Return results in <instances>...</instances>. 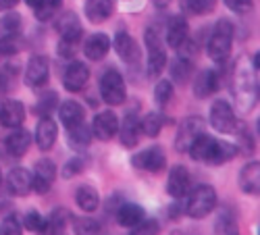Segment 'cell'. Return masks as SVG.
Returning a JSON list of instances; mask_svg holds the SVG:
<instances>
[{"instance_id":"9","label":"cell","mask_w":260,"mask_h":235,"mask_svg":"<svg viewBox=\"0 0 260 235\" xmlns=\"http://www.w3.org/2000/svg\"><path fill=\"white\" fill-rule=\"evenodd\" d=\"M119 131V117L113 111H104L98 113L92 121V136H96V140L100 142H108L113 140Z\"/></svg>"},{"instance_id":"7","label":"cell","mask_w":260,"mask_h":235,"mask_svg":"<svg viewBox=\"0 0 260 235\" xmlns=\"http://www.w3.org/2000/svg\"><path fill=\"white\" fill-rule=\"evenodd\" d=\"M204 133V121L200 117H189L179 125V131L175 138V148L179 152H187L189 146Z\"/></svg>"},{"instance_id":"38","label":"cell","mask_w":260,"mask_h":235,"mask_svg":"<svg viewBox=\"0 0 260 235\" xmlns=\"http://www.w3.org/2000/svg\"><path fill=\"white\" fill-rule=\"evenodd\" d=\"M19 48H21L19 36H3V38H0V62L11 58L13 54H17Z\"/></svg>"},{"instance_id":"10","label":"cell","mask_w":260,"mask_h":235,"mask_svg":"<svg viewBox=\"0 0 260 235\" xmlns=\"http://www.w3.org/2000/svg\"><path fill=\"white\" fill-rule=\"evenodd\" d=\"M50 77V62L46 56H34L25 67V83L29 88H40Z\"/></svg>"},{"instance_id":"49","label":"cell","mask_w":260,"mask_h":235,"mask_svg":"<svg viewBox=\"0 0 260 235\" xmlns=\"http://www.w3.org/2000/svg\"><path fill=\"white\" fill-rule=\"evenodd\" d=\"M11 204H9V200H7V196H0V212L3 210H7Z\"/></svg>"},{"instance_id":"51","label":"cell","mask_w":260,"mask_h":235,"mask_svg":"<svg viewBox=\"0 0 260 235\" xmlns=\"http://www.w3.org/2000/svg\"><path fill=\"white\" fill-rule=\"evenodd\" d=\"M0 185H3V173H0Z\"/></svg>"},{"instance_id":"17","label":"cell","mask_w":260,"mask_h":235,"mask_svg":"<svg viewBox=\"0 0 260 235\" xmlns=\"http://www.w3.org/2000/svg\"><path fill=\"white\" fill-rule=\"evenodd\" d=\"M56 29L60 31L62 40L64 42H71V44H79L81 42V36H83V29L79 25V19L75 13H64L58 23H56Z\"/></svg>"},{"instance_id":"8","label":"cell","mask_w":260,"mask_h":235,"mask_svg":"<svg viewBox=\"0 0 260 235\" xmlns=\"http://www.w3.org/2000/svg\"><path fill=\"white\" fill-rule=\"evenodd\" d=\"M134 164L142 171H148V173H160V171L167 166L165 150L160 146H150L144 152L134 156Z\"/></svg>"},{"instance_id":"43","label":"cell","mask_w":260,"mask_h":235,"mask_svg":"<svg viewBox=\"0 0 260 235\" xmlns=\"http://www.w3.org/2000/svg\"><path fill=\"white\" fill-rule=\"evenodd\" d=\"M160 233V225H158V221H154V219H144V221H140L136 227H134V231H132V235H158Z\"/></svg>"},{"instance_id":"34","label":"cell","mask_w":260,"mask_h":235,"mask_svg":"<svg viewBox=\"0 0 260 235\" xmlns=\"http://www.w3.org/2000/svg\"><path fill=\"white\" fill-rule=\"evenodd\" d=\"M60 9V0H38L34 3V13L38 21H50Z\"/></svg>"},{"instance_id":"47","label":"cell","mask_w":260,"mask_h":235,"mask_svg":"<svg viewBox=\"0 0 260 235\" xmlns=\"http://www.w3.org/2000/svg\"><path fill=\"white\" fill-rule=\"evenodd\" d=\"M252 3H254V0H225L227 9H231V11H235V13L248 11V9L252 7Z\"/></svg>"},{"instance_id":"1","label":"cell","mask_w":260,"mask_h":235,"mask_svg":"<svg viewBox=\"0 0 260 235\" xmlns=\"http://www.w3.org/2000/svg\"><path fill=\"white\" fill-rule=\"evenodd\" d=\"M254 65L248 67V60L242 58L235 67V98H237V106L248 113L254 102H256V71H258V56L252 58Z\"/></svg>"},{"instance_id":"23","label":"cell","mask_w":260,"mask_h":235,"mask_svg":"<svg viewBox=\"0 0 260 235\" xmlns=\"http://www.w3.org/2000/svg\"><path fill=\"white\" fill-rule=\"evenodd\" d=\"M119 140L125 148H136L138 142H140V119L132 113V115H127L123 125H119Z\"/></svg>"},{"instance_id":"25","label":"cell","mask_w":260,"mask_h":235,"mask_svg":"<svg viewBox=\"0 0 260 235\" xmlns=\"http://www.w3.org/2000/svg\"><path fill=\"white\" fill-rule=\"evenodd\" d=\"M115 50L119 52V56H121L125 62H136L138 56H140V50H138L136 40L129 36L127 31H119V33L115 36Z\"/></svg>"},{"instance_id":"11","label":"cell","mask_w":260,"mask_h":235,"mask_svg":"<svg viewBox=\"0 0 260 235\" xmlns=\"http://www.w3.org/2000/svg\"><path fill=\"white\" fill-rule=\"evenodd\" d=\"M90 79V69L85 62H79V60H73L71 65L64 69V77H62V83H64V90L69 92H79L85 88V83Z\"/></svg>"},{"instance_id":"4","label":"cell","mask_w":260,"mask_h":235,"mask_svg":"<svg viewBox=\"0 0 260 235\" xmlns=\"http://www.w3.org/2000/svg\"><path fill=\"white\" fill-rule=\"evenodd\" d=\"M100 96L106 104H111V106H119V104L125 102V98H127L125 81H123V77L117 69L104 71V75L100 79Z\"/></svg>"},{"instance_id":"2","label":"cell","mask_w":260,"mask_h":235,"mask_svg":"<svg viewBox=\"0 0 260 235\" xmlns=\"http://www.w3.org/2000/svg\"><path fill=\"white\" fill-rule=\"evenodd\" d=\"M231 46H233V27L227 19H223L216 23L212 36L208 38L206 52H208L212 62H225L229 58Z\"/></svg>"},{"instance_id":"41","label":"cell","mask_w":260,"mask_h":235,"mask_svg":"<svg viewBox=\"0 0 260 235\" xmlns=\"http://www.w3.org/2000/svg\"><path fill=\"white\" fill-rule=\"evenodd\" d=\"M56 102H58V96L54 92H48L46 96H42L38 106H36V113L42 115V117H48L54 109H56Z\"/></svg>"},{"instance_id":"13","label":"cell","mask_w":260,"mask_h":235,"mask_svg":"<svg viewBox=\"0 0 260 235\" xmlns=\"http://www.w3.org/2000/svg\"><path fill=\"white\" fill-rule=\"evenodd\" d=\"M187 189H189V171L181 164L173 166L169 173V179H167V191L175 200H179L187 194Z\"/></svg>"},{"instance_id":"14","label":"cell","mask_w":260,"mask_h":235,"mask_svg":"<svg viewBox=\"0 0 260 235\" xmlns=\"http://www.w3.org/2000/svg\"><path fill=\"white\" fill-rule=\"evenodd\" d=\"M221 88L219 75H216L212 69H204L198 73L196 81H193V96L196 98H210L212 94H216Z\"/></svg>"},{"instance_id":"3","label":"cell","mask_w":260,"mask_h":235,"mask_svg":"<svg viewBox=\"0 0 260 235\" xmlns=\"http://www.w3.org/2000/svg\"><path fill=\"white\" fill-rule=\"evenodd\" d=\"M214 206H216V191L212 189V185H198L185 202V212L189 219H204L214 210Z\"/></svg>"},{"instance_id":"6","label":"cell","mask_w":260,"mask_h":235,"mask_svg":"<svg viewBox=\"0 0 260 235\" xmlns=\"http://www.w3.org/2000/svg\"><path fill=\"white\" fill-rule=\"evenodd\" d=\"M54 179H56V164L50 158L38 160L31 173V189L38 191V194H46L52 187Z\"/></svg>"},{"instance_id":"46","label":"cell","mask_w":260,"mask_h":235,"mask_svg":"<svg viewBox=\"0 0 260 235\" xmlns=\"http://www.w3.org/2000/svg\"><path fill=\"white\" fill-rule=\"evenodd\" d=\"M42 223H44V217H42L38 210H29V212H25V217H23V227H25L27 231H40Z\"/></svg>"},{"instance_id":"45","label":"cell","mask_w":260,"mask_h":235,"mask_svg":"<svg viewBox=\"0 0 260 235\" xmlns=\"http://www.w3.org/2000/svg\"><path fill=\"white\" fill-rule=\"evenodd\" d=\"M83 169H85V160H83L81 156H75V158H71L67 164L62 166V177H64V179H71V177L79 175Z\"/></svg>"},{"instance_id":"39","label":"cell","mask_w":260,"mask_h":235,"mask_svg":"<svg viewBox=\"0 0 260 235\" xmlns=\"http://www.w3.org/2000/svg\"><path fill=\"white\" fill-rule=\"evenodd\" d=\"M0 31L5 36H17L21 31V15L9 13L3 21H0Z\"/></svg>"},{"instance_id":"37","label":"cell","mask_w":260,"mask_h":235,"mask_svg":"<svg viewBox=\"0 0 260 235\" xmlns=\"http://www.w3.org/2000/svg\"><path fill=\"white\" fill-rule=\"evenodd\" d=\"M102 229L100 221L96 219H88V217H81V219H75L73 221V231L75 235H98Z\"/></svg>"},{"instance_id":"15","label":"cell","mask_w":260,"mask_h":235,"mask_svg":"<svg viewBox=\"0 0 260 235\" xmlns=\"http://www.w3.org/2000/svg\"><path fill=\"white\" fill-rule=\"evenodd\" d=\"M189 36V25H187V19L177 15V17H173L169 21V25H167V44L171 48H181L185 44V40Z\"/></svg>"},{"instance_id":"21","label":"cell","mask_w":260,"mask_h":235,"mask_svg":"<svg viewBox=\"0 0 260 235\" xmlns=\"http://www.w3.org/2000/svg\"><path fill=\"white\" fill-rule=\"evenodd\" d=\"M111 46H113V42L106 33H94V36H90L88 42H85L83 52L90 60H102L108 54V50H111Z\"/></svg>"},{"instance_id":"31","label":"cell","mask_w":260,"mask_h":235,"mask_svg":"<svg viewBox=\"0 0 260 235\" xmlns=\"http://www.w3.org/2000/svg\"><path fill=\"white\" fill-rule=\"evenodd\" d=\"M191 73H193V62L187 56H177L175 60L171 62V77H173V81H177L179 85L187 83Z\"/></svg>"},{"instance_id":"20","label":"cell","mask_w":260,"mask_h":235,"mask_svg":"<svg viewBox=\"0 0 260 235\" xmlns=\"http://www.w3.org/2000/svg\"><path fill=\"white\" fill-rule=\"evenodd\" d=\"M83 11L92 23H104L115 11V0H85Z\"/></svg>"},{"instance_id":"19","label":"cell","mask_w":260,"mask_h":235,"mask_svg":"<svg viewBox=\"0 0 260 235\" xmlns=\"http://www.w3.org/2000/svg\"><path fill=\"white\" fill-rule=\"evenodd\" d=\"M56 136H58V129H56V123L48 117H42V121L38 123L36 127V144L40 150H50L56 142Z\"/></svg>"},{"instance_id":"30","label":"cell","mask_w":260,"mask_h":235,"mask_svg":"<svg viewBox=\"0 0 260 235\" xmlns=\"http://www.w3.org/2000/svg\"><path fill=\"white\" fill-rule=\"evenodd\" d=\"M150 54H148V77H160L162 75V69L167 67V52L162 46H154V48H148Z\"/></svg>"},{"instance_id":"18","label":"cell","mask_w":260,"mask_h":235,"mask_svg":"<svg viewBox=\"0 0 260 235\" xmlns=\"http://www.w3.org/2000/svg\"><path fill=\"white\" fill-rule=\"evenodd\" d=\"M69 219H71V215H69L67 208H56V210L50 212L48 219H44V223H42L38 233L40 235H60L64 229H67Z\"/></svg>"},{"instance_id":"16","label":"cell","mask_w":260,"mask_h":235,"mask_svg":"<svg viewBox=\"0 0 260 235\" xmlns=\"http://www.w3.org/2000/svg\"><path fill=\"white\" fill-rule=\"evenodd\" d=\"M7 185L13 196H27L31 191V175L29 171L23 166H15L11 169V173L7 177Z\"/></svg>"},{"instance_id":"42","label":"cell","mask_w":260,"mask_h":235,"mask_svg":"<svg viewBox=\"0 0 260 235\" xmlns=\"http://www.w3.org/2000/svg\"><path fill=\"white\" fill-rule=\"evenodd\" d=\"M171 98H173V83L167 81V79L158 81L156 88H154V100H156L160 106H165V104H169Z\"/></svg>"},{"instance_id":"24","label":"cell","mask_w":260,"mask_h":235,"mask_svg":"<svg viewBox=\"0 0 260 235\" xmlns=\"http://www.w3.org/2000/svg\"><path fill=\"white\" fill-rule=\"evenodd\" d=\"M237 156V146L229 144V142H219V140H214L212 142V148H210V152L206 156L204 162L208 164H225L229 160H233Z\"/></svg>"},{"instance_id":"26","label":"cell","mask_w":260,"mask_h":235,"mask_svg":"<svg viewBox=\"0 0 260 235\" xmlns=\"http://www.w3.org/2000/svg\"><path fill=\"white\" fill-rule=\"evenodd\" d=\"M31 144V133L25 131V129H15L11 131V136H7V152L11 156H23L27 152V148Z\"/></svg>"},{"instance_id":"40","label":"cell","mask_w":260,"mask_h":235,"mask_svg":"<svg viewBox=\"0 0 260 235\" xmlns=\"http://www.w3.org/2000/svg\"><path fill=\"white\" fill-rule=\"evenodd\" d=\"M17 79V67L15 65H3L0 67V94H5L13 88Z\"/></svg>"},{"instance_id":"36","label":"cell","mask_w":260,"mask_h":235,"mask_svg":"<svg viewBox=\"0 0 260 235\" xmlns=\"http://www.w3.org/2000/svg\"><path fill=\"white\" fill-rule=\"evenodd\" d=\"M181 7L189 15H208L214 11L216 0H181Z\"/></svg>"},{"instance_id":"33","label":"cell","mask_w":260,"mask_h":235,"mask_svg":"<svg viewBox=\"0 0 260 235\" xmlns=\"http://www.w3.org/2000/svg\"><path fill=\"white\" fill-rule=\"evenodd\" d=\"M162 129V117L158 113H148L140 119V131L148 138H156Z\"/></svg>"},{"instance_id":"12","label":"cell","mask_w":260,"mask_h":235,"mask_svg":"<svg viewBox=\"0 0 260 235\" xmlns=\"http://www.w3.org/2000/svg\"><path fill=\"white\" fill-rule=\"evenodd\" d=\"M25 121V106L19 100H7L0 106V125L9 127V129H17L21 123Z\"/></svg>"},{"instance_id":"22","label":"cell","mask_w":260,"mask_h":235,"mask_svg":"<svg viewBox=\"0 0 260 235\" xmlns=\"http://www.w3.org/2000/svg\"><path fill=\"white\" fill-rule=\"evenodd\" d=\"M58 119H60V123H62L64 127H67V129H71V127L83 123L85 111H83V106H81L79 102L67 100V102H62V104L58 106Z\"/></svg>"},{"instance_id":"29","label":"cell","mask_w":260,"mask_h":235,"mask_svg":"<svg viewBox=\"0 0 260 235\" xmlns=\"http://www.w3.org/2000/svg\"><path fill=\"white\" fill-rule=\"evenodd\" d=\"M75 202L83 212H94L100 206V194L92 185H81L75 191Z\"/></svg>"},{"instance_id":"27","label":"cell","mask_w":260,"mask_h":235,"mask_svg":"<svg viewBox=\"0 0 260 235\" xmlns=\"http://www.w3.org/2000/svg\"><path fill=\"white\" fill-rule=\"evenodd\" d=\"M146 219V212L140 204H134V202H125L119 210H117V221L121 227H136L140 221Z\"/></svg>"},{"instance_id":"5","label":"cell","mask_w":260,"mask_h":235,"mask_svg":"<svg viewBox=\"0 0 260 235\" xmlns=\"http://www.w3.org/2000/svg\"><path fill=\"white\" fill-rule=\"evenodd\" d=\"M210 125L221 133H229V131L235 129V125H237L235 111L227 100L212 102V106H210Z\"/></svg>"},{"instance_id":"35","label":"cell","mask_w":260,"mask_h":235,"mask_svg":"<svg viewBox=\"0 0 260 235\" xmlns=\"http://www.w3.org/2000/svg\"><path fill=\"white\" fill-rule=\"evenodd\" d=\"M212 138L210 136H206V133H202L200 138H196V142H193L191 146H189V156L193 158V160H206V156H208V152H210V148H212Z\"/></svg>"},{"instance_id":"48","label":"cell","mask_w":260,"mask_h":235,"mask_svg":"<svg viewBox=\"0 0 260 235\" xmlns=\"http://www.w3.org/2000/svg\"><path fill=\"white\" fill-rule=\"evenodd\" d=\"M19 0H0V11H11Z\"/></svg>"},{"instance_id":"44","label":"cell","mask_w":260,"mask_h":235,"mask_svg":"<svg viewBox=\"0 0 260 235\" xmlns=\"http://www.w3.org/2000/svg\"><path fill=\"white\" fill-rule=\"evenodd\" d=\"M0 235H23V225L17 217H7L0 223Z\"/></svg>"},{"instance_id":"50","label":"cell","mask_w":260,"mask_h":235,"mask_svg":"<svg viewBox=\"0 0 260 235\" xmlns=\"http://www.w3.org/2000/svg\"><path fill=\"white\" fill-rule=\"evenodd\" d=\"M152 3H154L156 7H167V5L171 3V0H152Z\"/></svg>"},{"instance_id":"32","label":"cell","mask_w":260,"mask_h":235,"mask_svg":"<svg viewBox=\"0 0 260 235\" xmlns=\"http://www.w3.org/2000/svg\"><path fill=\"white\" fill-rule=\"evenodd\" d=\"M92 129H88L83 123H79V125H75V127H71L69 129V146L73 148V150H83V148H88L90 146V142H92Z\"/></svg>"},{"instance_id":"28","label":"cell","mask_w":260,"mask_h":235,"mask_svg":"<svg viewBox=\"0 0 260 235\" xmlns=\"http://www.w3.org/2000/svg\"><path fill=\"white\" fill-rule=\"evenodd\" d=\"M258 185H260L258 162H250L240 171V187L244 194H258Z\"/></svg>"}]
</instances>
